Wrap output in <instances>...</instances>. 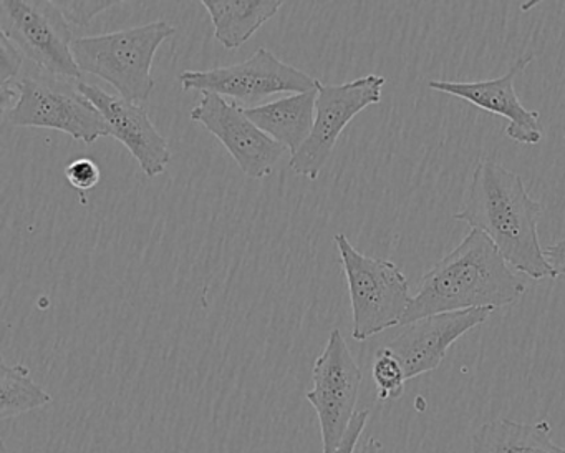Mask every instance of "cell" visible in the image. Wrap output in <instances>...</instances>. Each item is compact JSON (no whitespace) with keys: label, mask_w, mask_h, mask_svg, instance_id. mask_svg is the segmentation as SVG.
Returning <instances> with one entry per match:
<instances>
[{"label":"cell","mask_w":565,"mask_h":453,"mask_svg":"<svg viewBox=\"0 0 565 453\" xmlns=\"http://www.w3.org/2000/svg\"><path fill=\"white\" fill-rule=\"evenodd\" d=\"M191 120L203 125L223 144L227 154L246 177L263 180L269 177L286 148L264 134L247 118L243 107L231 104L214 94H203L200 104L191 110Z\"/></svg>","instance_id":"10"},{"label":"cell","mask_w":565,"mask_h":453,"mask_svg":"<svg viewBox=\"0 0 565 453\" xmlns=\"http://www.w3.org/2000/svg\"><path fill=\"white\" fill-rule=\"evenodd\" d=\"M24 61V54L4 34H0V87L21 78L19 75Z\"/></svg>","instance_id":"21"},{"label":"cell","mask_w":565,"mask_h":453,"mask_svg":"<svg viewBox=\"0 0 565 453\" xmlns=\"http://www.w3.org/2000/svg\"><path fill=\"white\" fill-rule=\"evenodd\" d=\"M534 61V52L522 55L501 77L492 81L445 82L429 81L428 87L441 94L461 98L481 110L499 115L508 120L505 135L515 144L537 145L544 137L541 114L529 110L519 101L514 88L515 78Z\"/></svg>","instance_id":"11"},{"label":"cell","mask_w":565,"mask_h":453,"mask_svg":"<svg viewBox=\"0 0 565 453\" xmlns=\"http://www.w3.org/2000/svg\"><path fill=\"white\" fill-rule=\"evenodd\" d=\"M544 256L555 276H565V240L544 247Z\"/></svg>","instance_id":"23"},{"label":"cell","mask_w":565,"mask_h":453,"mask_svg":"<svg viewBox=\"0 0 565 453\" xmlns=\"http://www.w3.org/2000/svg\"><path fill=\"white\" fill-rule=\"evenodd\" d=\"M372 376L376 383V390H379L380 400H396L402 397L406 383L405 370H403L398 357L388 347H382L375 354Z\"/></svg>","instance_id":"18"},{"label":"cell","mask_w":565,"mask_h":453,"mask_svg":"<svg viewBox=\"0 0 565 453\" xmlns=\"http://www.w3.org/2000/svg\"><path fill=\"white\" fill-rule=\"evenodd\" d=\"M562 134H564V137H565V127L562 128Z\"/></svg>","instance_id":"26"},{"label":"cell","mask_w":565,"mask_h":453,"mask_svg":"<svg viewBox=\"0 0 565 453\" xmlns=\"http://www.w3.org/2000/svg\"><path fill=\"white\" fill-rule=\"evenodd\" d=\"M0 453H9L8 445H6V440H2V450H0Z\"/></svg>","instance_id":"25"},{"label":"cell","mask_w":565,"mask_h":453,"mask_svg":"<svg viewBox=\"0 0 565 453\" xmlns=\"http://www.w3.org/2000/svg\"><path fill=\"white\" fill-rule=\"evenodd\" d=\"M317 91L292 94L259 107L244 108L257 128L292 155L309 140L316 122Z\"/></svg>","instance_id":"14"},{"label":"cell","mask_w":565,"mask_h":453,"mask_svg":"<svg viewBox=\"0 0 565 453\" xmlns=\"http://www.w3.org/2000/svg\"><path fill=\"white\" fill-rule=\"evenodd\" d=\"M0 34H4L39 71L81 82L71 24L55 2L2 0Z\"/></svg>","instance_id":"6"},{"label":"cell","mask_w":565,"mask_h":453,"mask_svg":"<svg viewBox=\"0 0 565 453\" xmlns=\"http://www.w3.org/2000/svg\"><path fill=\"white\" fill-rule=\"evenodd\" d=\"M19 101L4 120L12 127L51 128L92 145L110 137V128L98 108L78 91L77 81L39 74L15 81Z\"/></svg>","instance_id":"5"},{"label":"cell","mask_w":565,"mask_h":453,"mask_svg":"<svg viewBox=\"0 0 565 453\" xmlns=\"http://www.w3.org/2000/svg\"><path fill=\"white\" fill-rule=\"evenodd\" d=\"M214 39L227 51L243 48L264 24L282 9V0H203Z\"/></svg>","instance_id":"15"},{"label":"cell","mask_w":565,"mask_h":453,"mask_svg":"<svg viewBox=\"0 0 565 453\" xmlns=\"http://www.w3.org/2000/svg\"><path fill=\"white\" fill-rule=\"evenodd\" d=\"M542 207L514 171L481 160L472 173L465 208L452 218L481 231L512 270L534 281L555 280L537 233Z\"/></svg>","instance_id":"1"},{"label":"cell","mask_w":565,"mask_h":453,"mask_svg":"<svg viewBox=\"0 0 565 453\" xmlns=\"http://www.w3.org/2000/svg\"><path fill=\"white\" fill-rule=\"evenodd\" d=\"M385 84V77L376 74L340 85L319 82L312 134L290 157V170L299 177L317 180L350 122L365 108L382 102Z\"/></svg>","instance_id":"7"},{"label":"cell","mask_w":565,"mask_h":453,"mask_svg":"<svg viewBox=\"0 0 565 453\" xmlns=\"http://www.w3.org/2000/svg\"><path fill=\"white\" fill-rule=\"evenodd\" d=\"M362 379V369L353 359L345 337L333 329L326 349L313 364L312 390L306 393L319 419L322 453L335 452L345 439L356 413Z\"/></svg>","instance_id":"9"},{"label":"cell","mask_w":565,"mask_h":453,"mask_svg":"<svg viewBox=\"0 0 565 453\" xmlns=\"http://www.w3.org/2000/svg\"><path fill=\"white\" fill-rule=\"evenodd\" d=\"M180 82L184 92L200 91L247 105L263 102L270 95L316 92L319 85V81L279 61L264 48L257 49L253 57L241 64L213 71L183 72Z\"/></svg>","instance_id":"8"},{"label":"cell","mask_w":565,"mask_h":453,"mask_svg":"<svg viewBox=\"0 0 565 453\" xmlns=\"http://www.w3.org/2000/svg\"><path fill=\"white\" fill-rule=\"evenodd\" d=\"M352 304V337L359 343L402 326L412 304L409 284L393 261L360 253L343 233L333 236Z\"/></svg>","instance_id":"4"},{"label":"cell","mask_w":565,"mask_h":453,"mask_svg":"<svg viewBox=\"0 0 565 453\" xmlns=\"http://www.w3.org/2000/svg\"><path fill=\"white\" fill-rule=\"evenodd\" d=\"M177 28L168 21L151 22L110 34L75 39L72 45L82 74L110 84L128 102L148 101L154 91V55Z\"/></svg>","instance_id":"3"},{"label":"cell","mask_w":565,"mask_h":453,"mask_svg":"<svg viewBox=\"0 0 565 453\" xmlns=\"http://www.w3.org/2000/svg\"><path fill=\"white\" fill-rule=\"evenodd\" d=\"M54 397L45 392L31 377L24 364H0V419L9 420L51 405Z\"/></svg>","instance_id":"17"},{"label":"cell","mask_w":565,"mask_h":453,"mask_svg":"<svg viewBox=\"0 0 565 453\" xmlns=\"http://www.w3.org/2000/svg\"><path fill=\"white\" fill-rule=\"evenodd\" d=\"M370 410H359L353 417L352 423H350L349 430H347L345 439L340 443L339 449L333 453H353L355 452L356 443H359L360 436H362L363 430H365L366 423H369Z\"/></svg>","instance_id":"22"},{"label":"cell","mask_w":565,"mask_h":453,"mask_svg":"<svg viewBox=\"0 0 565 453\" xmlns=\"http://www.w3.org/2000/svg\"><path fill=\"white\" fill-rule=\"evenodd\" d=\"M61 9L68 24L85 28L90 24L98 14L108 11L114 6L121 4L118 0H87V2H77V0H57L55 2Z\"/></svg>","instance_id":"19"},{"label":"cell","mask_w":565,"mask_h":453,"mask_svg":"<svg viewBox=\"0 0 565 453\" xmlns=\"http://www.w3.org/2000/svg\"><path fill=\"white\" fill-rule=\"evenodd\" d=\"M525 293V281L512 271L481 231L471 233L419 281L402 326L436 314L501 309Z\"/></svg>","instance_id":"2"},{"label":"cell","mask_w":565,"mask_h":453,"mask_svg":"<svg viewBox=\"0 0 565 453\" xmlns=\"http://www.w3.org/2000/svg\"><path fill=\"white\" fill-rule=\"evenodd\" d=\"M100 168L90 158H77L65 168V178H67L68 183L81 193H87V191L97 188V185L100 183Z\"/></svg>","instance_id":"20"},{"label":"cell","mask_w":565,"mask_h":453,"mask_svg":"<svg viewBox=\"0 0 565 453\" xmlns=\"http://www.w3.org/2000/svg\"><path fill=\"white\" fill-rule=\"evenodd\" d=\"M77 87L98 108L110 128V137L130 151L148 178L164 173L171 161L170 145L140 104L115 97L87 82H78Z\"/></svg>","instance_id":"12"},{"label":"cell","mask_w":565,"mask_h":453,"mask_svg":"<svg viewBox=\"0 0 565 453\" xmlns=\"http://www.w3.org/2000/svg\"><path fill=\"white\" fill-rule=\"evenodd\" d=\"M380 450H382V442H380L379 439H375V436H370V439L363 443L360 453H380Z\"/></svg>","instance_id":"24"},{"label":"cell","mask_w":565,"mask_h":453,"mask_svg":"<svg viewBox=\"0 0 565 453\" xmlns=\"http://www.w3.org/2000/svg\"><path fill=\"white\" fill-rule=\"evenodd\" d=\"M491 313L492 309H469L423 317L403 326L405 329L386 347L398 357L406 380L415 379L438 369L449 347L486 323Z\"/></svg>","instance_id":"13"},{"label":"cell","mask_w":565,"mask_h":453,"mask_svg":"<svg viewBox=\"0 0 565 453\" xmlns=\"http://www.w3.org/2000/svg\"><path fill=\"white\" fill-rule=\"evenodd\" d=\"M471 453H565V449L552 439L547 420L522 423L494 419L472 433Z\"/></svg>","instance_id":"16"}]
</instances>
